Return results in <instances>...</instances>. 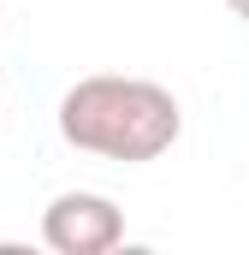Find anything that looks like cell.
<instances>
[{"mask_svg": "<svg viewBox=\"0 0 249 255\" xmlns=\"http://www.w3.org/2000/svg\"><path fill=\"white\" fill-rule=\"evenodd\" d=\"M60 136L77 154H95V160H119V166H142V160H160L178 130H184V107L166 83L154 77H119V71H101V77H77L60 95Z\"/></svg>", "mask_w": 249, "mask_h": 255, "instance_id": "1", "label": "cell"}, {"mask_svg": "<svg viewBox=\"0 0 249 255\" xmlns=\"http://www.w3.org/2000/svg\"><path fill=\"white\" fill-rule=\"evenodd\" d=\"M124 238V214L101 190H60L42 208V244L54 255H107Z\"/></svg>", "mask_w": 249, "mask_h": 255, "instance_id": "2", "label": "cell"}, {"mask_svg": "<svg viewBox=\"0 0 249 255\" xmlns=\"http://www.w3.org/2000/svg\"><path fill=\"white\" fill-rule=\"evenodd\" d=\"M226 6H232V12H238V18L249 24V0H226Z\"/></svg>", "mask_w": 249, "mask_h": 255, "instance_id": "3", "label": "cell"}]
</instances>
